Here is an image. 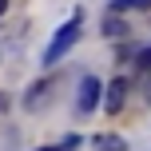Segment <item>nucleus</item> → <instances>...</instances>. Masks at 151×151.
Returning <instances> with one entry per match:
<instances>
[{"instance_id": "1", "label": "nucleus", "mask_w": 151, "mask_h": 151, "mask_svg": "<svg viewBox=\"0 0 151 151\" xmlns=\"http://www.w3.org/2000/svg\"><path fill=\"white\" fill-rule=\"evenodd\" d=\"M80 32H83V16L76 12L72 20H68V24H64V28L52 36V44H48V52H44V64H56L64 52H72V44L80 40Z\"/></svg>"}, {"instance_id": "2", "label": "nucleus", "mask_w": 151, "mask_h": 151, "mask_svg": "<svg viewBox=\"0 0 151 151\" xmlns=\"http://www.w3.org/2000/svg\"><path fill=\"white\" fill-rule=\"evenodd\" d=\"M99 96H104L99 80H96V76H83V80H80V91H76V111H80V115L96 111V107H99Z\"/></svg>"}, {"instance_id": "3", "label": "nucleus", "mask_w": 151, "mask_h": 151, "mask_svg": "<svg viewBox=\"0 0 151 151\" xmlns=\"http://www.w3.org/2000/svg\"><path fill=\"white\" fill-rule=\"evenodd\" d=\"M123 99H127V80H111L104 91V111H123Z\"/></svg>"}, {"instance_id": "4", "label": "nucleus", "mask_w": 151, "mask_h": 151, "mask_svg": "<svg viewBox=\"0 0 151 151\" xmlns=\"http://www.w3.org/2000/svg\"><path fill=\"white\" fill-rule=\"evenodd\" d=\"M147 8H151V0H111V8H107V12L119 16V12H147Z\"/></svg>"}, {"instance_id": "5", "label": "nucleus", "mask_w": 151, "mask_h": 151, "mask_svg": "<svg viewBox=\"0 0 151 151\" xmlns=\"http://www.w3.org/2000/svg\"><path fill=\"white\" fill-rule=\"evenodd\" d=\"M96 151H127V143H123L119 135H99L96 139Z\"/></svg>"}, {"instance_id": "6", "label": "nucleus", "mask_w": 151, "mask_h": 151, "mask_svg": "<svg viewBox=\"0 0 151 151\" xmlns=\"http://www.w3.org/2000/svg\"><path fill=\"white\" fill-rule=\"evenodd\" d=\"M104 36H127V24H123L119 16H107L104 20Z\"/></svg>"}, {"instance_id": "7", "label": "nucleus", "mask_w": 151, "mask_h": 151, "mask_svg": "<svg viewBox=\"0 0 151 151\" xmlns=\"http://www.w3.org/2000/svg\"><path fill=\"white\" fill-rule=\"evenodd\" d=\"M48 88H52V80H40V83H36V88H32V91H28V107H36V104H40V99H44V91H48Z\"/></svg>"}, {"instance_id": "8", "label": "nucleus", "mask_w": 151, "mask_h": 151, "mask_svg": "<svg viewBox=\"0 0 151 151\" xmlns=\"http://www.w3.org/2000/svg\"><path fill=\"white\" fill-rule=\"evenodd\" d=\"M76 147H80V135H64L56 147H40V151H76Z\"/></svg>"}, {"instance_id": "9", "label": "nucleus", "mask_w": 151, "mask_h": 151, "mask_svg": "<svg viewBox=\"0 0 151 151\" xmlns=\"http://www.w3.org/2000/svg\"><path fill=\"white\" fill-rule=\"evenodd\" d=\"M135 68L139 72H151V48H143V52L135 56Z\"/></svg>"}, {"instance_id": "10", "label": "nucleus", "mask_w": 151, "mask_h": 151, "mask_svg": "<svg viewBox=\"0 0 151 151\" xmlns=\"http://www.w3.org/2000/svg\"><path fill=\"white\" fill-rule=\"evenodd\" d=\"M4 107H8V96H4V91H0V111H4Z\"/></svg>"}, {"instance_id": "11", "label": "nucleus", "mask_w": 151, "mask_h": 151, "mask_svg": "<svg viewBox=\"0 0 151 151\" xmlns=\"http://www.w3.org/2000/svg\"><path fill=\"white\" fill-rule=\"evenodd\" d=\"M4 12H8V0H0V16H4Z\"/></svg>"}]
</instances>
